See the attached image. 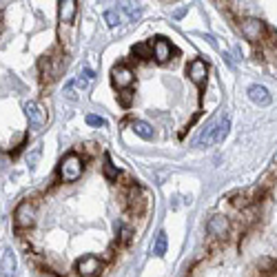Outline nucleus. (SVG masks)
Wrapping results in <instances>:
<instances>
[{
	"label": "nucleus",
	"instance_id": "nucleus-12",
	"mask_svg": "<svg viewBox=\"0 0 277 277\" xmlns=\"http://www.w3.org/2000/svg\"><path fill=\"white\" fill-rule=\"evenodd\" d=\"M71 82H74V86H78L80 91H89L91 84L96 82V74L89 66H84V69H80V74L76 76V80H71Z\"/></svg>",
	"mask_w": 277,
	"mask_h": 277
},
{
	"label": "nucleus",
	"instance_id": "nucleus-13",
	"mask_svg": "<svg viewBox=\"0 0 277 277\" xmlns=\"http://www.w3.org/2000/svg\"><path fill=\"white\" fill-rule=\"evenodd\" d=\"M153 58H156L158 62H166V60L171 58V44L164 38H156V42H153Z\"/></svg>",
	"mask_w": 277,
	"mask_h": 277
},
{
	"label": "nucleus",
	"instance_id": "nucleus-7",
	"mask_svg": "<svg viewBox=\"0 0 277 277\" xmlns=\"http://www.w3.org/2000/svg\"><path fill=\"white\" fill-rule=\"evenodd\" d=\"M111 76H114V84L120 86V89H126V86H131V82H133V71H131L126 64H118V66H114Z\"/></svg>",
	"mask_w": 277,
	"mask_h": 277
},
{
	"label": "nucleus",
	"instance_id": "nucleus-1",
	"mask_svg": "<svg viewBox=\"0 0 277 277\" xmlns=\"http://www.w3.org/2000/svg\"><path fill=\"white\" fill-rule=\"evenodd\" d=\"M80 176H82V160L76 153L64 156L62 162H60V180L62 182H76V180H80Z\"/></svg>",
	"mask_w": 277,
	"mask_h": 277
},
{
	"label": "nucleus",
	"instance_id": "nucleus-14",
	"mask_svg": "<svg viewBox=\"0 0 277 277\" xmlns=\"http://www.w3.org/2000/svg\"><path fill=\"white\" fill-rule=\"evenodd\" d=\"M58 12H60V20H62V22H71V20L76 18V12H78V2H76V0H62Z\"/></svg>",
	"mask_w": 277,
	"mask_h": 277
},
{
	"label": "nucleus",
	"instance_id": "nucleus-5",
	"mask_svg": "<svg viewBox=\"0 0 277 277\" xmlns=\"http://www.w3.org/2000/svg\"><path fill=\"white\" fill-rule=\"evenodd\" d=\"M220 122H222V116L215 118V120H211L206 124V129H204L202 133H200V138L196 140L198 146H211L218 142V133H220Z\"/></svg>",
	"mask_w": 277,
	"mask_h": 277
},
{
	"label": "nucleus",
	"instance_id": "nucleus-16",
	"mask_svg": "<svg viewBox=\"0 0 277 277\" xmlns=\"http://www.w3.org/2000/svg\"><path fill=\"white\" fill-rule=\"evenodd\" d=\"M166 253V233L160 230L156 238V242H153V255H158V258H162V255Z\"/></svg>",
	"mask_w": 277,
	"mask_h": 277
},
{
	"label": "nucleus",
	"instance_id": "nucleus-20",
	"mask_svg": "<svg viewBox=\"0 0 277 277\" xmlns=\"http://www.w3.org/2000/svg\"><path fill=\"white\" fill-rule=\"evenodd\" d=\"M86 124H91V126H104L106 122H104V118H100V116H96V114H89V116H86Z\"/></svg>",
	"mask_w": 277,
	"mask_h": 277
},
{
	"label": "nucleus",
	"instance_id": "nucleus-22",
	"mask_svg": "<svg viewBox=\"0 0 277 277\" xmlns=\"http://www.w3.org/2000/svg\"><path fill=\"white\" fill-rule=\"evenodd\" d=\"M0 32H2V22H0Z\"/></svg>",
	"mask_w": 277,
	"mask_h": 277
},
{
	"label": "nucleus",
	"instance_id": "nucleus-3",
	"mask_svg": "<svg viewBox=\"0 0 277 277\" xmlns=\"http://www.w3.org/2000/svg\"><path fill=\"white\" fill-rule=\"evenodd\" d=\"M240 29H242V36L246 40H250V42H260V40L264 38L266 24L262 22L260 18H246V20H242Z\"/></svg>",
	"mask_w": 277,
	"mask_h": 277
},
{
	"label": "nucleus",
	"instance_id": "nucleus-2",
	"mask_svg": "<svg viewBox=\"0 0 277 277\" xmlns=\"http://www.w3.org/2000/svg\"><path fill=\"white\" fill-rule=\"evenodd\" d=\"M24 114H27L29 126H32L36 133L44 129V124H47V111L42 109L40 102H27V104H24Z\"/></svg>",
	"mask_w": 277,
	"mask_h": 277
},
{
	"label": "nucleus",
	"instance_id": "nucleus-9",
	"mask_svg": "<svg viewBox=\"0 0 277 277\" xmlns=\"http://www.w3.org/2000/svg\"><path fill=\"white\" fill-rule=\"evenodd\" d=\"M206 74H208V66L204 60H193V62L188 64V78L196 82V84H204Z\"/></svg>",
	"mask_w": 277,
	"mask_h": 277
},
{
	"label": "nucleus",
	"instance_id": "nucleus-6",
	"mask_svg": "<svg viewBox=\"0 0 277 277\" xmlns=\"http://www.w3.org/2000/svg\"><path fill=\"white\" fill-rule=\"evenodd\" d=\"M78 273L80 277H96L100 273V268H102V264H100V260L98 258H94V255H86V258H82L78 262Z\"/></svg>",
	"mask_w": 277,
	"mask_h": 277
},
{
	"label": "nucleus",
	"instance_id": "nucleus-11",
	"mask_svg": "<svg viewBox=\"0 0 277 277\" xmlns=\"http://www.w3.org/2000/svg\"><path fill=\"white\" fill-rule=\"evenodd\" d=\"M0 270H2L4 277H14V273H16V255H14L12 248L2 250V258H0Z\"/></svg>",
	"mask_w": 277,
	"mask_h": 277
},
{
	"label": "nucleus",
	"instance_id": "nucleus-8",
	"mask_svg": "<svg viewBox=\"0 0 277 277\" xmlns=\"http://www.w3.org/2000/svg\"><path fill=\"white\" fill-rule=\"evenodd\" d=\"M206 228H208V233H211L213 238H226V233H228V220L224 218V215H215V218L208 220Z\"/></svg>",
	"mask_w": 277,
	"mask_h": 277
},
{
	"label": "nucleus",
	"instance_id": "nucleus-17",
	"mask_svg": "<svg viewBox=\"0 0 277 277\" xmlns=\"http://www.w3.org/2000/svg\"><path fill=\"white\" fill-rule=\"evenodd\" d=\"M133 54H138L140 58H144V60H148V58H153V44L148 47L146 42H140V44H136L133 47Z\"/></svg>",
	"mask_w": 277,
	"mask_h": 277
},
{
	"label": "nucleus",
	"instance_id": "nucleus-10",
	"mask_svg": "<svg viewBox=\"0 0 277 277\" xmlns=\"http://www.w3.org/2000/svg\"><path fill=\"white\" fill-rule=\"evenodd\" d=\"M248 98L253 100L255 104H260V106L270 104V94H268V89H266L264 84H250L248 86Z\"/></svg>",
	"mask_w": 277,
	"mask_h": 277
},
{
	"label": "nucleus",
	"instance_id": "nucleus-15",
	"mask_svg": "<svg viewBox=\"0 0 277 277\" xmlns=\"http://www.w3.org/2000/svg\"><path fill=\"white\" fill-rule=\"evenodd\" d=\"M131 126H133V131H136L140 138H144V140H153V136H156L153 126H151V124H146V122H142V120H136Z\"/></svg>",
	"mask_w": 277,
	"mask_h": 277
},
{
	"label": "nucleus",
	"instance_id": "nucleus-4",
	"mask_svg": "<svg viewBox=\"0 0 277 277\" xmlns=\"http://www.w3.org/2000/svg\"><path fill=\"white\" fill-rule=\"evenodd\" d=\"M36 222V206L32 202H20L16 208V224L20 228H29Z\"/></svg>",
	"mask_w": 277,
	"mask_h": 277
},
{
	"label": "nucleus",
	"instance_id": "nucleus-19",
	"mask_svg": "<svg viewBox=\"0 0 277 277\" xmlns=\"http://www.w3.org/2000/svg\"><path fill=\"white\" fill-rule=\"evenodd\" d=\"M104 20L109 27H118V24H120V16H118V12H114V9H109V12L104 14Z\"/></svg>",
	"mask_w": 277,
	"mask_h": 277
},
{
	"label": "nucleus",
	"instance_id": "nucleus-21",
	"mask_svg": "<svg viewBox=\"0 0 277 277\" xmlns=\"http://www.w3.org/2000/svg\"><path fill=\"white\" fill-rule=\"evenodd\" d=\"M131 102H133V91L124 89V91L120 94V104H122V106H131Z\"/></svg>",
	"mask_w": 277,
	"mask_h": 277
},
{
	"label": "nucleus",
	"instance_id": "nucleus-18",
	"mask_svg": "<svg viewBox=\"0 0 277 277\" xmlns=\"http://www.w3.org/2000/svg\"><path fill=\"white\" fill-rule=\"evenodd\" d=\"M104 176L109 178V180H116L118 178V168L111 164V158L109 156H104Z\"/></svg>",
	"mask_w": 277,
	"mask_h": 277
}]
</instances>
